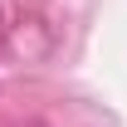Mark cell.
Listing matches in <instances>:
<instances>
[{"label":"cell","mask_w":127,"mask_h":127,"mask_svg":"<svg viewBox=\"0 0 127 127\" xmlns=\"http://www.w3.org/2000/svg\"><path fill=\"white\" fill-rule=\"evenodd\" d=\"M0 25H5V15H0Z\"/></svg>","instance_id":"1"}]
</instances>
